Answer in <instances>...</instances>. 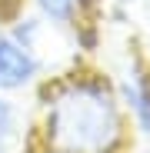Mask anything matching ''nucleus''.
<instances>
[{
    "instance_id": "f03ea898",
    "label": "nucleus",
    "mask_w": 150,
    "mask_h": 153,
    "mask_svg": "<svg viewBox=\"0 0 150 153\" xmlns=\"http://www.w3.org/2000/svg\"><path fill=\"white\" fill-rule=\"evenodd\" d=\"M47 80V57L40 50L20 43L7 27L0 30V93L23 97Z\"/></svg>"
},
{
    "instance_id": "20e7f679",
    "label": "nucleus",
    "mask_w": 150,
    "mask_h": 153,
    "mask_svg": "<svg viewBox=\"0 0 150 153\" xmlns=\"http://www.w3.org/2000/svg\"><path fill=\"white\" fill-rule=\"evenodd\" d=\"M30 143V110L20 97L0 93V153H23Z\"/></svg>"
},
{
    "instance_id": "7ed1b4c3",
    "label": "nucleus",
    "mask_w": 150,
    "mask_h": 153,
    "mask_svg": "<svg viewBox=\"0 0 150 153\" xmlns=\"http://www.w3.org/2000/svg\"><path fill=\"white\" fill-rule=\"evenodd\" d=\"M113 90L134 133L150 137V60L143 53H130L113 76Z\"/></svg>"
},
{
    "instance_id": "39448f33",
    "label": "nucleus",
    "mask_w": 150,
    "mask_h": 153,
    "mask_svg": "<svg viewBox=\"0 0 150 153\" xmlns=\"http://www.w3.org/2000/svg\"><path fill=\"white\" fill-rule=\"evenodd\" d=\"M34 13L54 30H73L77 23L93 20L90 10L97 7V0H30Z\"/></svg>"
},
{
    "instance_id": "f257e3e1",
    "label": "nucleus",
    "mask_w": 150,
    "mask_h": 153,
    "mask_svg": "<svg viewBox=\"0 0 150 153\" xmlns=\"http://www.w3.org/2000/svg\"><path fill=\"white\" fill-rule=\"evenodd\" d=\"M30 137L37 153H127L130 123L113 76L93 67H70L34 90Z\"/></svg>"
}]
</instances>
